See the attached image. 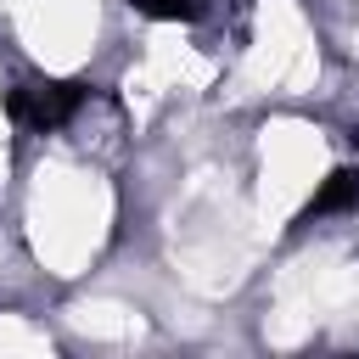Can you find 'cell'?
I'll use <instances>...</instances> for the list:
<instances>
[{"instance_id": "cell-1", "label": "cell", "mask_w": 359, "mask_h": 359, "mask_svg": "<svg viewBox=\"0 0 359 359\" xmlns=\"http://www.w3.org/2000/svg\"><path fill=\"white\" fill-rule=\"evenodd\" d=\"M79 107H84V90H79V84H17V90L6 95V112H11L22 129H34V135L62 129Z\"/></svg>"}, {"instance_id": "cell-2", "label": "cell", "mask_w": 359, "mask_h": 359, "mask_svg": "<svg viewBox=\"0 0 359 359\" xmlns=\"http://www.w3.org/2000/svg\"><path fill=\"white\" fill-rule=\"evenodd\" d=\"M348 208H359V168H337V174L320 185V196L309 202V219H325V213H348Z\"/></svg>"}, {"instance_id": "cell-3", "label": "cell", "mask_w": 359, "mask_h": 359, "mask_svg": "<svg viewBox=\"0 0 359 359\" xmlns=\"http://www.w3.org/2000/svg\"><path fill=\"white\" fill-rule=\"evenodd\" d=\"M135 6H140L146 17H174V22H180V17H196V11H202V0H135Z\"/></svg>"}]
</instances>
